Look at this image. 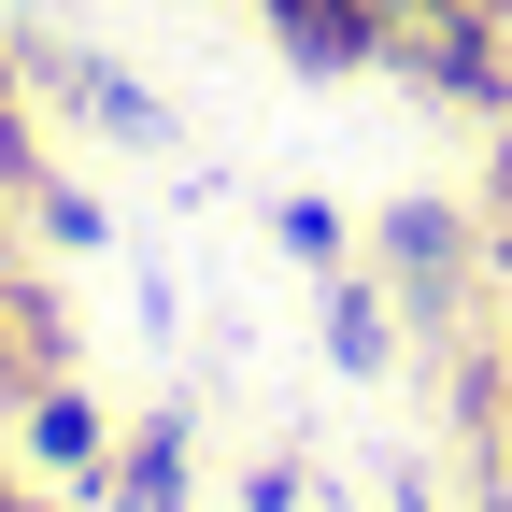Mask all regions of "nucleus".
Segmentation results:
<instances>
[{
    "instance_id": "f03ea898",
    "label": "nucleus",
    "mask_w": 512,
    "mask_h": 512,
    "mask_svg": "<svg viewBox=\"0 0 512 512\" xmlns=\"http://www.w3.org/2000/svg\"><path fill=\"white\" fill-rule=\"evenodd\" d=\"M370 271H384V299H399V328H456L470 285H498L484 271V214L470 200H427V185L370 214Z\"/></svg>"
},
{
    "instance_id": "ddd939ff",
    "label": "nucleus",
    "mask_w": 512,
    "mask_h": 512,
    "mask_svg": "<svg viewBox=\"0 0 512 512\" xmlns=\"http://www.w3.org/2000/svg\"><path fill=\"white\" fill-rule=\"evenodd\" d=\"M384 512H427V470H399V484H384Z\"/></svg>"
},
{
    "instance_id": "6e6552de",
    "label": "nucleus",
    "mask_w": 512,
    "mask_h": 512,
    "mask_svg": "<svg viewBox=\"0 0 512 512\" xmlns=\"http://www.w3.org/2000/svg\"><path fill=\"white\" fill-rule=\"evenodd\" d=\"M271 242L299 256L313 285H328V271H356V214H342V200H313V185H285V200H271Z\"/></svg>"
},
{
    "instance_id": "1a4fd4ad",
    "label": "nucleus",
    "mask_w": 512,
    "mask_h": 512,
    "mask_svg": "<svg viewBox=\"0 0 512 512\" xmlns=\"http://www.w3.org/2000/svg\"><path fill=\"white\" fill-rule=\"evenodd\" d=\"M15 214H29V228H43L57 256H114V200H100V185H72V171H43Z\"/></svg>"
},
{
    "instance_id": "f257e3e1",
    "label": "nucleus",
    "mask_w": 512,
    "mask_h": 512,
    "mask_svg": "<svg viewBox=\"0 0 512 512\" xmlns=\"http://www.w3.org/2000/svg\"><path fill=\"white\" fill-rule=\"evenodd\" d=\"M384 72L470 128H512V15L498 0H384Z\"/></svg>"
},
{
    "instance_id": "39448f33",
    "label": "nucleus",
    "mask_w": 512,
    "mask_h": 512,
    "mask_svg": "<svg viewBox=\"0 0 512 512\" xmlns=\"http://www.w3.org/2000/svg\"><path fill=\"white\" fill-rule=\"evenodd\" d=\"M256 29H271V57L313 72V86L384 72V0H256Z\"/></svg>"
},
{
    "instance_id": "20e7f679",
    "label": "nucleus",
    "mask_w": 512,
    "mask_h": 512,
    "mask_svg": "<svg viewBox=\"0 0 512 512\" xmlns=\"http://www.w3.org/2000/svg\"><path fill=\"white\" fill-rule=\"evenodd\" d=\"M114 413H100V384H72V370H57V384H29V399H15V456L43 470V484H72L86 512H100V484H114Z\"/></svg>"
},
{
    "instance_id": "9d476101",
    "label": "nucleus",
    "mask_w": 512,
    "mask_h": 512,
    "mask_svg": "<svg viewBox=\"0 0 512 512\" xmlns=\"http://www.w3.org/2000/svg\"><path fill=\"white\" fill-rule=\"evenodd\" d=\"M29 185H43V114H29L15 43H0V200H29Z\"/></svg>"
},
{
    "instance_id": "f3484780",
    "label": "nucleus",
    "mask_w": 512,
    "mask_h": 512,
    "mask_svg": "<svg viewBox=\"0 0 512 512\" xmlns=\"http://www.w3.org/2000/svg\"><path fill=\"white\" fill-rule=\"evenodd\" d=\"M498 15H512V0H498Z\"/></svg>"
},
{
    "instance_id": "9b49d317",
    "label": "nucleus",
    "mask_w": 512,
    "mask_h": 512,
    "mask_svg": "<svg viewBox=\"0 0 512 512\" xmlns=\"http://www.w3.org/2000/svg\"><path fill=\"white\" fill-rule=\"evenodd\" d=\"M470 214H484V271H512V128H498V157H484V200H470Z\"/></svg>"
},
{
    "instance_id": "2eb2a0df",
    "label": "nucleus",
    "mask_w": 512,
    "mask_h": 512,
    "mask_svg": "<svg viewBox=\"0 0 512 512\" xmlns=\"http://www.w3.org/2000/svg\"><path fill=\"white\" fill-rule=\"evenodd\" d=\"M498 342H512V271H498Z\"/></svg>"
},
{
    "instance_id": "f8f14e48",
    "label": "nucleus",
    "mask_w": 512,
    "mask_h": 512,
    "mask_svg": "<svg viewBox=\"0 0 512 512\" xmlns=\"http://www.w3.org/2000/svg\"><path fill=\"white\" fill-rule=\"evenodd\" d=\"M299 498H313L299 456H256V470H242V512H299Z\"/></svg>"
},
{
    "instance_id": "4468645a",
    "label": "nucleus",
    "mask_w": 512,
    "mask_h": 512,
    "mask_svg": "<svg viewBox=\"0 0 512 512\" xmlns=\"http://www.w3.org/2000/svg\"><path fill=\"white\" fill-rule=\"evenodd\" d=\"M0 512H43V498H29V484H15V470H0Z\"/></svg>"
},
{
    "instance_id": "7ed1b4c3",
    "label": "nucleus",
    "mask_w": 512,
    "mask_h": 512,
    "mask_svg": "<svg viewBox=\"0 0 512 512\" xmlns=\"http://www.w3.org/2000/svg\"><path fill=\"white\" fill-rule=\"evenodd\" d=\"M15 72H29V100H43V114L100 128V143H128V157H171V143H185V128H171V100L128 72V57H100V43H57V29H29V43H15Z\"/></svg>"
},
{
    "instance_id": "dca6fc26",
    "label": "nucleus",
    "mask_w": 512,
    "mask_h": 512,
    "mask_svg": "<svg viewBox=\"0 0 512 512\" xmlns=\"http://www.w3.org/2000/svg\"><path fill=\"white\" fill-rule=\"evenodd\" d=\"M498 470H512V413H498Z\"/></svg>"
},
{
    "instance_id": "0eeeda50",
    "label": "nucleus",
    "mask_w": 512,
    "mask_h": 512,
    "mask_svg": "<svg viewBox=\"0 0 512 512\" xmlns=\"http://www.w3.org/2000/svg\"><path fill=\"white\" fill-rule=\"evenodd\" d=\"M313 328H328V370L342 384L399 370V299H384V271H328V285H313Z\"/></svg>"
},
{
    "instance_id": "423d86ee",
    "label": "nucleus",
    "mask_w": 512,
    "mask_h": 512,
    "mask_svg": "<svg viewBox=\"0 0 512 512\" xmlns=\"http://www.w3.org/2000/svg\"><path fill=\"white\" fill-rule=\"evenodd\" d=\"M200 498V413L185 399H157L143 427L114 441V484H100V512H185Z\"/></svg>"
}]
</instances>
